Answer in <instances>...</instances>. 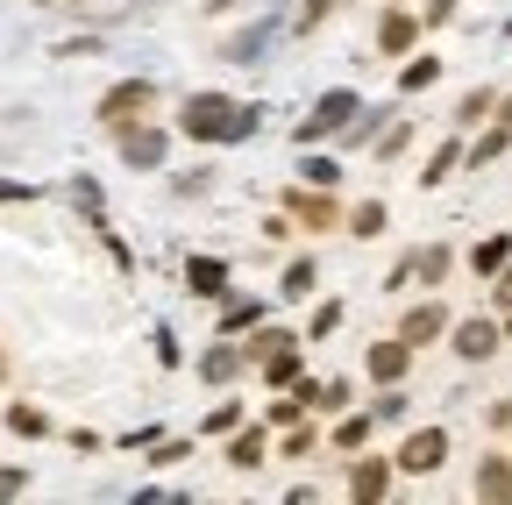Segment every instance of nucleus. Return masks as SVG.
<instances>
[{
    "label": "nucleus",
    "mask_w": 512,
    "mask_h": 505,
    "mask_svg": "<svg viewBox=\"0 0 512 505\" xmlns=\"http://www.w3.org/2000/svg\"><path fill=\"white\" fill-rule=\"evenodd\" d=\"M505 143H512V121H498V129H491V136H484V143H477V164H491V157H498V150H505Z\"/></svg>",
    "instance_id": "nucleus-28"
},
{
    "label": "nucleus",
    "mask_w": 512,
    "mask_h": 505,
    "mask_svg": "<svg viewBox=\"0 0 512 505\" xmlns=\"http://www.w3.org/2000/svg\"><path fill=\"white\" fill-rule=\"evenodd\" d=\"M8 427H15V434H43V427H50V420H43V413H36V406H8Z\"/></svg>",
    "instance_id": "nucleus-26"
},
{
    "label": "nucleus",
    "mask_w": 512,
    "mask_h": 505,
    "mask_svg": "<svg viewBox=\"0 0 512 505\" xmlns=\"http://www.w3.org/2000/svg\"><path fill=\"white\" fill-rule=\"evenodd\" d=\"M498 328L491 321H456V356H470V363H484V356H498Z\"/></svg>",
    "instance_id": "nucleus-6"
},
{
    "label": "nucleus",
    "mask_w": 512,
    "mask_h": 505,
    "mask_svg": "<svg viewBox=\"0 0 512 505\" xmlns=\"http://www.w3.org/2000/svg\"><path fill=\"white\" fill-rule=\"evenodd\" d=\"M441 328H448V313H441V306H413V313H406V328H399V342L420 349V342H434Z\"/></svg>",
    "instance_id": "nucleus-9"
},
{
    "label": "nucleus",
    "mask_w": 512,
    "mask_h": 505,
    "mask_svg": "<svg viewBox=\"0 0 512 505\" xmlns=\"http://www.w3.org/2000/svg\"><path fill=\"white\" fill-rule=\"evenodd\" d=\"M363 434H370V413H349V420L335 427V441H342V449H363Z\"/></svg>",
    "instance_id": "nucleus-25"
},
{
    "label": "nucleus",
    "mask_w": 512,
    "mask_h": 505,
    "mask_svg": "<svg viewBox=\"0 0 512 505\" xmlns=\"http://www.w3.org/2000/svg\"><path fill=\"white\" fill-rule=\"evenodd\" d=\"M448 463V434L441 427H420V434H406V449H399V470H441Z\"/></svg>",
    "instance_id": "nucleus-3"
},
{
    "label": "nucleus",
    "mask_w": 512,
    "mask_h": 505,
    "mask_svg": "<svg viewBox=\"0 0 512 505\" xmlns=\"http://www.w3.org/2000/svg\"><path fill=\"white\" fill-rule=\"evenodd\" d=\"M356 107H363L356 93H320V100H313V114L299 121V143H320V136H335V129H342V121H349Z\"/></svg>",
    "instance_id": "nucleus-2"
},
{
    "label": "nucleus",
    "mask_w": 512,
    "mask_h": 505,
    "mask_svg": "<svg viewBox=\"0 0 512 505\" xmlns=\"http://www.w3.org/2000/svg\"><path fill=\"white\" fill-rule=\"evenodd\" d=\"M328 8H335V0H299V22H306V29H313V22H320V15H328Z\"/></svg>",
    "instance_id": "nucleus-32"
},
{
    "label": "nucleus",
    "mask_w": 512,
    "mask_h": 505,
    "mask_svg": "<svg viewBox=\"0 0 512 505\" xmlns=\"http://www.w3.org/2000/svg\"><path fill=\"white\" fill-rule=\"evenodd\" d=\"M349 228H356L363 242H370V235H384V200H363V207L349 214Z\"/></svg>",
    "instance_id": "nucleus-21"
},
{
    "label": "nucleus",
    "mask_w": 512,
    "mask_h": 505,
    "mask_svg": "<svg viewBox=\"0 0 512 505\" xmlns=\"http://www.w3.org/2000/svg\"><path fill=\"white\" fill-rule=\"evenodd\" d=\"M264 43H271V22H256V29H242V36L228 43V65H256V57H264Z\"/></svg>",
    "instance_id": "nucleus-12"
},
{
    "label": "nucleus",
    "mask_w": 512,
    "mask_h": 505,
    "mask_svg": "<svg viewBox=\"0 0 512 505\" xmlns=\"http://www.w3.org/2000/svg\"><path fill=\"white\" fill-rule=\"evenodd\" d=\"M434 79H441V57H413V65L399 72V86H406V93H420V86H434Z\"/></svg>",
    "instance_id": "nucleus-20"
},
{
    "label": "nucleus",
    "mask_w": 512,
    "mask_h": 505,
    "mask_svg": "<svg viewBox=\"0 0 512 505\" xmlns=\"http://www.w3.org/2000/svg\"><path fill=\"white\" fill-rule=\"evenodd\" d=\"M121 157H128V171H157L164 164V136L143 129V121H121Z\"/></svg>",
    "instance_id": "nucleus-4"
},
{
    "label": "nucleus",
    "mask_w": 512,
    "mask_h": 505,
    "mask_svg": "<svg viewBox=\"0 0 512 505\" xmlns=\"http://www.w3.org/2000/svg\"><path fill=\"white\" fill-rule=\"evenodd\" d=\"M0 200H29V185H15V178H0Z\"/></svg>",
    "instance_id": "nucleus-35"
},
{
    "label": "nucleus",
    "mask_w": 512,
    "mask_h": 505,
    "mask_svg": "<svg viewBox=\"0 0 512 505\" xmlns=\"http://www.w3.org/2000/svg\"><path fill=\"white\" fill-rule=\"evenodd\" d=\"M72 200H79V207L100 221V185H93V178H79V185H72Z\"/></svg>",
    "instance_id": "nucleus-30"
},
{
    "label": "nucleus",
    "mask_w": 512,
    "mask_h": 505,
    "mask_svg": "<svg viewBox=\"0 0 512 505\" xmlns=\"http://www.w3.org/2000/svg\"><path fill=\"white\" fill-rule=\"evenodd\" d=\"M285 342H299V335H285V328H264V335H256V342H249V356H256V363H264V356H271V349H285Z\"/></svg>",
    "instance_id": "nucleus-27"
},
{
    "label": "nucleus",
    "mask_w": 512,
    "mask_h": 505,
    "mask_svg": "<svg viewBox=\"0 0 512 505\" xmlns=\"http://www.w3.org/2000/svg\"><path fill=\"white\" fill-rule=\"evenodd\" d=\"M264 321V306L256 299H228V313H221V335H242V328H256Z\"/></svg>",
    "instance_id": "nucleus-17"
},
{
    "label": "nucleus",
    "mask_w": 512,
    "mask_h": 505,
    "mask_svg": "<svg viewBox=\"0 0 512 505\" xmlns=\"http://www.w3.org/2000/svg\"><path fill=\"white\" fill-rule=\"evenodd\" d=\"M498 299L512 306V271H505V264H498Z\"/></svg>",
    "instance_id": "nucleus-36"
},
{
    "label": "nucleus",
    "mask_w": 512,
    "mask_h": 505,
    "mask_svg": "<svg viewBox=\"0 0 512 505\" xmlns=\"http://www.w3.org/2000/svg\"><path fill=\"white\" fill-rule=\"evenodd\" d=\"M235 420H242V406H214V413H207V427H214V434H228Z\"/></svg>",
    "instance_id": "nucleus-31"
},
{
    "label": "nucleus",
    "mask_w": 512,
    "mask_h": 505,
    "mask_svg": "<svg viewBox=\"0 0 512 505\" xmlns=\"http://www.w3.org/2000/svg\"><path fill=\"white\" fill-rule=\"evenodd\" d=\"M335 178H342V171H335L328 157H306V185H320V193H328V185H335Z\"/></svg>",
    "instance_id": "nucleus-29"
},
{
    "label": "nucleus",
    "mask_w": 512,
    "mask_h": 505,
    "mask_svg": "<svg viewBox=\"0 0 512 505\" xmlns=\"http://www.w3.org/2000/svg\"><path fill=\"white\" fill-rule=\"evenodd\" d=\"M228 434H235V441H228V463H235V470H256V463H264V427H242V420H235Z\"/></svg>",
    "instance_id": "nucleus-10"
},
{
    "label": "nucleus",
    "mask_w": 512,
    "mask_h": 505,
    "mask_svg": "<svg viewBox=\"0 0 512 505\" xmlns=\"http://www.w3.org/2000/svg\"><path fill=\"white\" fill-rule=\"evenodd\" d=\"M377 43H384V50H413V15H384Z\"/></svg>",
    "instance_id": "nucleus-19"
},
{
    "label": "nucleus",
    "mask_w": 512,
    "mask_h": 505,
    "mask_svg": "<svg viewBox=\"0 0 512 505\" xmlns=\"http://www.w3.org/2000/svg\"><path fill=\"white\" fill-rule=\"evenodd\" d=\"M264 377H271V385H292V377H299V349H292V342L271 349V356H264Z\"/></svg>",
    "instance_id": "nucleus-18"
},
{
    "label": "nucleus",
    "mask_w": 512,
    "mask_h": 505,
    "mask_svg": "<svg viewBox=\"0 0 512 505\" xmlns=\"http://www.w3.org/2000/svg\"><path fill=\"white\" fill-rule=\"evenodd\" d=\"M456 15V0H427V22H448Z\"/></svg>",
    "instance_id": "nucleus-33"
},
{
    "label": "nucleus",
    "mask_w": 512,
    "mask_h": 505,
    "mask_svg": "<svg viewBox=\"0 0 512 505\" xmlns=\"http://www.w3.org/2000/svg\"><path fill=\"white\" fill-rule=\"evenodd\" d=\"M505 257H512V242H505V235H491V242H477V257H470V264H477V271L491 278V271H498Z\"/></svg>",
    "instance_id": "nucleus-22"
},
{
    "label": "nucleus",
    "mask_w": 512,
    "mask_h": 505,
    "mask_svg": "<svg viewBox=\"0 0 512 505\" xmlns=\"http://www.w3.org/2000/svg\"><path fill=\"white\" fill-rule=\"evenodd\" d=\"M43 8H50V0H43Z\"/></svg>",
    "instance_id": "nucleus-38"
},
{
    "label": "nucleus",
    "mask_w": 512,
    "mask_h": 505,
    "mask_svg": "<svg viewBox=\"0 0 512 505\" xmlns=\"http://www.w3.org/2000/svg\"><path fill=\"white\" fill-rule=\"evenodd\" d=\"M406 363H413V349H406V342H377V349H370V377H377V385H399Z\"/></svg>",
    "instance_id": "nucleus-8"
},
{
    "label": "nucleus",
    "mask_w": 512,
    "mask_h": 505,
    "mask_svg": "<svg viewBox=\"0 0 512 505\" xmlns=\"http://www.w3.org/2000/svg\"><path fill=\"white\" fill-rule=\"evenodd\" d=\"M441 271H448V249H420V257H413V264H406V271H399L392 285H406V278H427V285H434Z\"/></svg>",
    "instance_id": "nucleus-14"
},
{
    "label": "nucleus",
    "mask_w": 512,
    "mask_h": 505,
    "mask_svg": "<svg viewBox=\"0 0 512 505\" xmlns=\"http://www.w3.org/2000/svg\"><path fill=\"white\" fill-rule=\"evenodd\" d=\"M477 498H512V463L505 456H484L477 463Z\"/></svg>",
    "instance_id": "nucleus-11"
},
{
    "label": "nucleus",
    "mask_w": 512,
    "mask_h": 505,
    "mask_svg": "<svg viewBox=\"0 0 512 505\" xmlns=\"http://www.w3.org/2000/svg\"><path fill=\"white\" fill-rule=\"evenodd\" d=\"M178 129L192 143H249L256 136V107H242L228 93H192L185 114H178Z\"/></svg>",
    "instance_id": "nucleus-1"
},
{
    "label": "nucleus",
    "mask_w": 512,
    "mask_h": 505,
    "mask_svg": "<svg viewBox=\"0 0 512 505\" xmlns=\"http://www.w3.org/2000/svg\"><path fill=\"white\" fill-rule=\"evenodd\" d=\"M384 484H392V470H384V463H356V477H349L356 498H384Z\"/></svg>",
    "instance_id": "nucleus-16"
},
{
    "label": "nucleus",
    "mask_w": 512,
    "mask_h": 505,
    "mask_svg": "<svg viewBox=\"0 0 512 505\" xmlns=\"http://www.w3.org/2000/svg\"><path fill=\"white\" fill-rule=\"evenodd\" d=\"M505 335H512V328H505Z\"/></svg>",
    "instance_id": "nucleus-39"
},
{
    "label": "nucleus",
    "mask_w": 512,
    "mask_h": 505,
    "mask_svg": "<svg viewBox=\"0 0 512 505\" xmlns=\"http://www.w3.org/2000/svg\"><path fill=\"white\" fill-rule=\"evenodd\" d=\"M185 285L200 292V299H221V292H228V264H221V257H192V264H185Z\"/></svg>",
    "instance_id": "nucleus-7"
},
{
    "label": "nucleus",
    "mask_w": 512,
    "mask_h": 505,
    "mask_svg": "<svg viewBox=\"0 0 512 505\" xmlns=\"http://www.w3.org/2000/svg\"><path fill=\"white\" fill-rule=\"evenodd\" d=\"M150 107V79H121L107 100H100V121H114V129H121V121H136Z\"/></svg>",
    "instance_id": "nucleus-5"
},
{
    "label": "nucleus",
    "mask_w": 512,
    "mask_h": 505,
    "mask_svg": "<svg viewBox=\"0 0 512 505\" xmlns=\"http://www.w3.org/2000/svg\"><path fill=\"white\" fill-rule=\"evenodd\" d=\"M22 491V470H0V498H15Z\"/></svg>",
    "instance_id": "nucleus-34"
},
{
    "label": "nucleus",
    "mask_w": 512,
    "mask_h": 505,
    "mask_svg": "<svg viewBox=\"0 0 512 505\" xmlns=\"http://www.w3.org/2000/svg\"><path fill=\"white\" fill-rule=\"evenodd\" d=\"M313 292V257H299L292 271H285V299H306Z\"/></svg>",
    "instance_id": "nucleus-24"
},
{
    "label": "nucleus",
    "mask_w": 512,
    "mask_h": 505,
    "mask_svg": "<svg viewBox=\"0 0 512 505\" xmlns=\"http://www.w3.org/2000/svg\"><path fill=\"white\" fill-rule=\"evenodd\" d=\"M292 214H299L306 228H328V221H335V207H328V200H320V185H313V193H306V185H299V193H292Z\"/></svg>",
    "instance_id": "nucleus-13"
},
{
    "label": "nucleus",
    "mask_w": 512,
    "mask_h": 505,
    "mask_svg": "<svg viewBox=\"0 0 512 505\" xmlns=\"http://www.w3.org/2000/svg\"><path fill=\"white\" fill-rule=\"evenodd\" d=\"M0 370H8V363H0Z\"/></svg>",
    "instance_id": "nucleus-37"
},
{
    "label": "nucleus",
    "mask_w": 512,
    "mask_h": 505,
    "mask_svg": "<svg viewBox=\"0 0 512 505\" xmlns=\"http://www.w3.org/2000/svg\"><path fill=\"white\" fill-rule=\"evenodd\" d=\"M200 370H207V385H228V377L242 370V349H228V342H221V349H207V363H200Z\"/></svg>",
    "instance_id": "nucleus-15"
},
{
    "label": "nucleus",
    "mask_w": 512,
    "mask_h": 505,
    "mask_svg": "<svg viewBox=\"0 0 512 505\" xmlns=\"http://www.w3.org/2000/svg\"><path fill=\"white\" fill-rule=\"evenodd\" d=\"M456 164H463V150H456V143H441V150H434V164L420 171V185H441V178L456 171Z\"/></svg>",
    "instance_id": "nucleus-23"
}]
</instances>
